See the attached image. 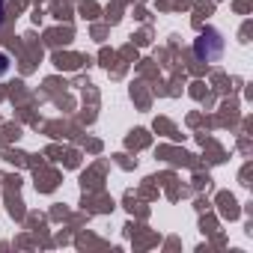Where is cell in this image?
Listing matches in <instances>:
<instances>
[{
  "label": "cell",
  "mask_w": 253,
  "mask_h": 253,
  "mask_svg": "<svg viewBox=\"0 0 253 253\" xmlns=\"http://www.w3.org/2000/svg\"><path fill=\"white\" fill-rule=\"evenodd\" d=\"M3 9H6V0H0V24H3Z\"/></svg>",
  "instance_id": "3"
},
{
  "label": "cell",
  "mask_w": 253,
  "mask_h": 253,
  "mask_svg": "<svg viewBox=\"0 0 253 253\" xmlns=\"http://www.w3.org/2000/svg\"><path fill=\"white\" fill-rule=\"evenodd\" d=\"M194 54H197V60H203V63L220 60V54H223V36H220L214 27H206V30L194 39Z\"/></svg>",
  "instance_id": "1"
},
{
  "label": "cell",
  "mask_w": 253,
  "mask_h": 253,
  "mask_svg": "<svg viewBox=\"0 0 253 253\" xmlns=\"http://www.w3.org/2000/svg\"><path fill=\"white\" fill-rule=\"evenodd\" d=\"M6 72H9V57L0 54V75H6Z\"/></svg>",
  "instance_id": "2"
}]
</instances>
